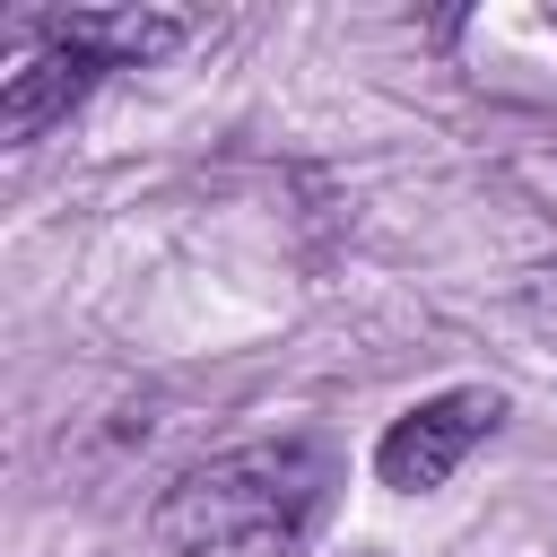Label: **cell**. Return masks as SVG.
Masks as SVG:
<instances>
[{
	"mask_svg": "<svg viewBox=\"0 0 557 557\" xmlns=\"http://www.w3.org/2000/svg\"><path fill=\"white\" fill-rule=\"evenodd\" d=\"M348 557H374V548H348Z\"/></svg>",
	"mask_w": 557,
	"mask_h": 557,
	"instance_id": "4",
	"label": "cell"
},
{
	"mask_svg": "<svg viewBox=\"0 0 557 557\" xmlns=\"http://www.w3.org/2000/svg\"><path fill=\"white\" fill-rule=\"evenodd\" d=\"M331 487L339 461L313 435H278V444H235L218 461H191L148 531L165 557H305L313 531L331 522Z\"/></svg>",
	"mask_w": 557,
	"mask_h": 557,
	"instance_id": "1",
	"label": "cell"
},
{
	"mask_svg": "<svg viewBox=\"0 0 557 557\" xmlns=\"http://www.w3.org/2000/svg\"><path fill=\"white\" fill-rule=\"evenodd\" d=\"M26 35V52L9 61V78H0V139L9 148H26V139H44L70 104H87L96 96V78L113 70L70 17H26L17 26Z\"/></svg>",
	"mask_w": 557,
	"mask_h": 557,
	"instance_id": "3",
	"label": "cell"
},
{
	"mask_svg": "<svg viewBox=\"0 0 557 557\" xmlns=\"http://www.w3.org/2000/svg\"><path fill=\"white\" fill-rule=\"evenodd\" d=\"M496 426H505V392H496V383H444V392L409 400V409L383 426L374 479H383L392 496H435V487L461 479V461H470Z\"/></svg>",
	"mask_w": 557,
	"mask_h": 557,
	"instance_id": "2",
	"label": "cell"
},
{
	"mask_svg": "<svg viewBox=\"0 0 557 557\" xmlns=\"http://www.w3.org/2000/svg\"><path fill=\"white\" fill-rule=\"evenodd\" d=\"M548 278H557V270H548Z\"/></svg>",
	"mask_w": 557,
	"mask_h": 557,
	"instance_id": "5",
	"label": "cell"
}]
</instances>
